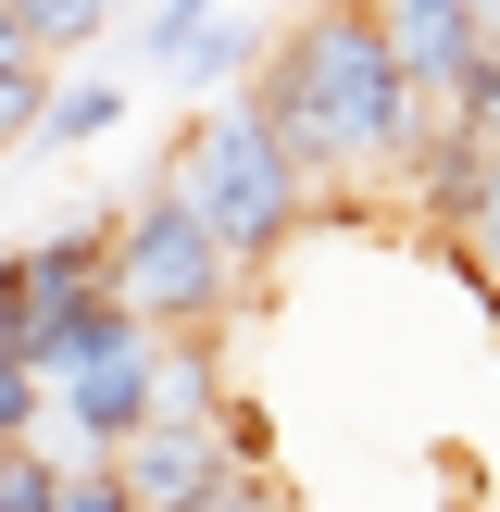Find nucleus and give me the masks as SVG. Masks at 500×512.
<instances>
[{"label":"nucleus","mask_w":500,"mask_h":512,"mask_svg":"<svg viewBox=\"0 0 500 512\" xmlns=\"http://www.w3.org/2000/svg\"><path fill=\"white\" fill-rule=\"evenodd\" d=\"M263 50H275L263 25H250V13H225V25H213V38H200L175 75H188V88H213V100H238V75H263Z\"/></svg>","instance_id":"0eeeda50"},{"label":"nucleus","mask_w":500,"mask_h":512,"mask_svg":"<svg viewBox=\"0 0 500 512\" xmlns=\"http://www.w3.org/2000/svg\"><path fill=\"white\" fill-rule=\"evenodd\" d=\"M250 100H263V125L288 138V163L313 175V200H338L350 175H400V150H413V125H425V88L400 75L375 0H313L300 25H275Z\"/></svg>","instance_id":"f257e3e1"},{"label":"nucleus","mask_w":500,"mask_h":512,"mask_svg":"<svg viewBox=\"0 0 500 512\" xmlns=\"http://www.w3.org/2000/svg\"><path fill=\"white\" fill-rule=\"evenodd\" d=\"M50 512H138V488H125V463H63Z\"/></svg>","instance_id":"9d476101"},{"label":"nucleus","mask_w":500,"mask_h":512,"mask_svg":"<svg viewBox=\"0 0 500 512\" xmlns=\"http://www.w3.org/2000/svg\"><path fill=\"white\" fill-rule=\"evenodd\" d=\"M113 125H125V75H63L50 113H38V150H88V138H113Z\"/></svg>","instance_id":"423d86ee"},{"label":"nucleus","mask_w":500,"mask_h":512,"mask_svg":"<svg viewBox=\"0 0 500 512\" xmlns=\"http://www.w3.org/2000/svg\"><path fill=\"white\" fill-rule=\"evenodd\" d=\"M463 263L488 275V300H500V163H488V200H475V238H463Z\"/></svg>","instance_id":"9b49d317"},{"label":"nucleus","mask_w":500,"mask_h":512,"mask_svg":"<svg viewBox=\"0 0 500 512\" xmlns=\"http://www.w3.org/2000/svg\"><path fill=\"white\" fill-rule=\"evenodd\" d=\"M163 188L188 200V213L213 225V238L238 250L250 275H263L275 250H288L300 225L325 213V200H313V175L288 163V138L263 125V100H250V88H238V100H200V113L175 125V150H163Z\"/></svg>","instance_id":"f03ea898"},{"label":"nucleus","mask_w":500,"mask_h":512,"mask_svg":"<svg viewBox=\"0 0 500 512\" xmlns=\"http://www.w3.org/2000/svg\"><path fill=\"white\" fill-rule=\"evenodd\" d=\"M38 113H50V63L38 50H0V163L38 150Z\"/></svg>","instance_id":"6e6552de"},{"label":"nucleus","mask_w":500,"mask_h":512,"mask_svg":"<svg viewBox=\"0 0 500 512\" xmlns=\"http://www.w3.org/2000/svg\"><path fill=\"white\" fill-rule=\"evenodd\" d=\"M213 25H225V0H150V13H138V50H150V63H188Z\"/></svg>","instance_id":"1a4fd4ad"},{"label":"nucleus","mask_w":500,"mask_h":512,"mask_svg":"<svg viewBox=\"0 0 500 512\" xmlns=\"http://www.w3.org/2000/svg\"><path fill=\"white\" fill-rule=\"evenodd\" d=\"M375 25H388V50H400V75H413L425 100H438L450 75H463L475 50L500 38V25H488V0H375Z\"/></svg>","instance_id":"39448f33"},{"label":"nucleus","mask_w":500,"mask_h":512,"mask_svg":"<svg viewBox=\"0 0 500 512\" xmlns=\"http://www.w3.org/2000/svg\"><path fill=\"white\" fill-rule=\"evenodd\" d=\"M113 463H125V488H138V512H200V500H225L250 475L225 425H150V438L113 450Z\"/></svg>","instance_id":"20e7f679"},{"label":"nucleus","mask_w":500,"mask_h":512,"mask_svg":"<svg viewBox=\"0 0 500 512\" xmlns=\"http://www.w3.org/2000/svg\"><path fill=\"white\" fill-rule=\"evenodd\" d=\"M0 50H38V38H25V13H13V0H0Z\"/></svg>","instance_id":"f8f14e48"},{"label":"nucleus","mask_w":500,"mask_h":512,"mask_svg":"<svg viewBox=\"0 0 500 512\" xmlns=\"http://www.w3.org/2000/svg\"><path fill=\"white\" fill-rule=\"evenodd\" d=\"M238 275L250 263L163 188V175H138V188L113 200V300L138 325H163V338H213V325H238V300H250Z\"/></svg>","instance_id":"7ed1b4c3"}]
</instances>
